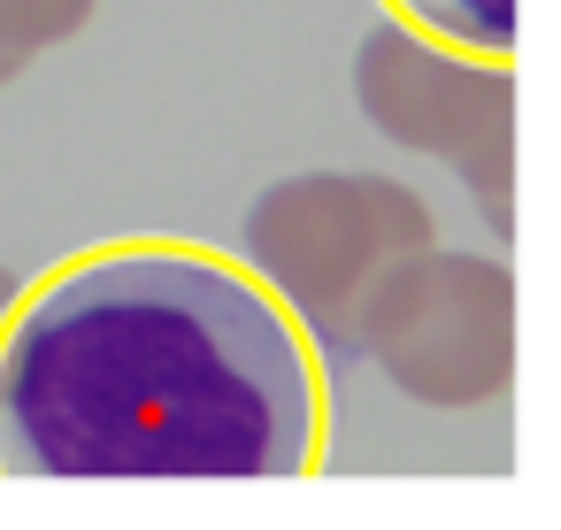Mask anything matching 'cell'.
I'll list each match as a JSON object with an SVG mask.
<instances>
[{
    "label": "cell",
    "mask_w": 561,
    "mask_h": 530,
    "mask_svg": "<svg viewBox=\"0 0 561 530\" xmlns=\"http://www.w3.org/2000/svg\"><path fill=\"white\" fill-rule=\"evenodd\" d=\"M316 446V338L224 254L93 246L0 323L9 476H300Z\"/></svg>",
    "instance_id": "obj_1"
},
{
    "label": "cell",
    "mask_w": 561,
    "mask_h": 530,
    "mask_svg": "<svg viewBox=\"0 0 561 530\" xmlns=\"http://www.w3.org/2000/svg\"><path fill=\"white\" fill-rule=\"evenodd\" d=\"M346 338L415 407H492L515 384V277L492 254L408 246L369 277Z\"/></svg>",
    "instance_id": "obj_2"
},
{
    "label": "cell",
    "mask_w": 561,
    "mask_h": 530,
    "mask_svg": "<svg viewBox=\"0 0 561 530\" xmlns=\"http://www.w3.org/2000/svg\"><path fill=\"white\" fill-rule=\"evenodd\" d=\"M239 246L308 338H346L369 277L408 246H431V200L377 170H300L247 200Z\"/></svg>",
    "instance_id": "obj_3"
},
{
    "label": "cell",
    "mask_w": 561,
    "mask_h": 530,
    "mask_svg": "<svg viewBox=\"0 0 561 530\" xmlns=\"http://www.w3.org/2000/svg\"><path fill=\"white\" fill-rule=\"evenodd\" d=\"M354 108L377 139L454 162L492 124H515V78L507 55H469L392 16L369 24L354 47Z\"/></svg>",
    "instance_id": "obj_4"
},
{
    "label": "cell",
    "mask_w": 561,
    "mask_h": 530,
    "mask_svg": "<svg viewBox=\"0 0 561 530\" xmlns=\"http://www.w3.org/2000/svg\"><path fill=\"white\" fill-rule=\"evenodd\" d=\"M400 24L469 47V55H515V0H392Z\"/></svg>",
    "instance_id": "obj_5"
},
{
    "label": "cell",
    "mask_w": 561,
    "mask_h": 530,
    "mask_svg": "<svg viewBox=\"0 0 561 530\" xmlns=\"http://www.w3.org/2000/svg\"><path fill=\"white\" fill-rule=\"evenodd\" d=\"M454 177L469 185L484 231L507 239V231H515V124H492L484 139H469V147L454 154Z\"/></svg>",
    "instance_id": "obj_6"
},
{
    "label": "cell",
    "mask_w": 561,
    "mask_h": 530,
    "mask_svg": "<svg viewBox=\"0 0 561 530\" xmlns=\"http://www.w3.org/2000/svg\"><path fill=\"white\" fill-rule=\"evenodd\" d=\"M93 9H101V0H0V47L32 62V55L78 39L93 24Z\"/></svg>",
    "instance_id": "obj_7"
},
{
    "label": "cell",
    "mask_w": 561,
    "mask_h": 530,
    "mask_svg": "<svg viewBox=\"0 0 561 530\" xmlns=\"http://www.w3.org/2000/svg\"><path fill=\"white\" fill-rule=\"evenodd\" d=\"M16 292H24V285H16V269H9V262H0V323H9V308H16Z\"/></svg>",
    "instance_id": "obj_8"
},
{
    "label": "cell",
    "mask_w": 561,
    "mask_h": 530,
    "mask_svg": "<svg viewBox=\"0 0 561 530\" xmlns=\"http://www.w3.org/2000/svg\"><path fill=\"white\" fill-rule=\"evenodd\" d=\"M16 70H24V55H9V47H0V85H9Z\"/></svg>",
    "instance_id": "obj_9"
}]
</instances>
